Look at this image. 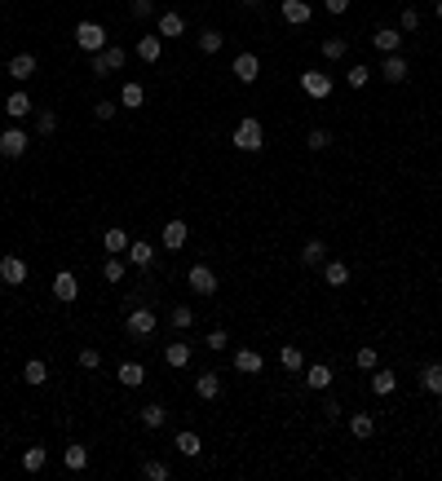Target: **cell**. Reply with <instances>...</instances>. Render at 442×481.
<instances>
[{"instance_id": "cell-25", "label": "cell", "mask_w": 442, "mask_h": 481, "mask_svg": "<svg viewBox=\"0 0 442 481\" xmlns=\"http://www.w3.org/2000/svg\"><path fill=\"white\" fill-rule=\"evenodd\" d=\"M323 283L328 287H345L350 283V265H345V261H323Z\"/></svg>"}, {"instance_id": "cell-33", "label": "cell", "mask_w": 442, "mask_h": 481, "mask_svg": "<svg viewBox=\"0 0 442 481\" xmlns=\"http://www.w3.org/2000/svg\"><path fill=\"white\" fill-rule=\"evenodd\" d=\"M115 376H119V384H124V389H137V384L146 380V367H142V362H124Z\"/></svg>"}, {"instance_id": "cell-43", "label": "cell", "mask_w": 442, "mask_h": 481, "mask_svg": "<svg viewBox=\"0 0 442 481\" xmlns=\"http://www.w3.org/2000/svg\"><path fill=\"white\" fill-rule=\"evenodd\" d=\"M35 133H40V137H53V133H58V115L49 111V106L35 115Z\"/></svg>"}, {"instance_id": "cell-17", "label": "cell", "mask_w": 442, "mask_h": 481, "mask_svg": "<svg viewBox=\"0 0 442 481\" xmlns=\"http://www.w3.org/2000/svg\"><path fill=\"white\" fill-rule=\"evenodd\" d=\"M190 358H195V349H190V340H173L169 349H164V362H169V367H177V371H182V367L190 362Z\"/></svg>"}, {"instance_id": "cell-13", "label": "cell", "mask_w": 442, "mask_h": 481, "mask_svg": "<svg viewBox=\"0 0 442 481\" xmlns=\"http://www.w3.org/2000/svg\"><path fill=\"white\" fill-rule=\"evenodd\" d=\"M261 367H266V358H261L257 349H235V371L239 376H261Z\"/></svg>"}, {"instance_id": "cell-51", "label": "cell", "mask_w": 442, "mask_h": 481, "mask_svg": "<svg viewBox=\"0 0 442 481\" xmlns=\"http://www.w3.org/2000/svg\"><path fill=\"white\" fill-rule=\"evenodd\" d=\"M151 9H155V0H128V14L133 18H151Z\"/></svg>"}, {"instance_id": "cell-2", "label": "cell", "mask_w": 442, "mask_h": 481, "mask_svg": "<svg viewBox=\"0 0 442 481\" xmlns=\"http://www.w3.org/2000/svg\"><path fill=\"white\" fill-rule=\"evenodd\" d=\"M124 331L133 335V340H151V335L160 331V318H155V309L137 305V309H128V318H124Z\"/></svg>"}, {"instance_id": "cell-46", "label": "cell", "mask_w": 442, "mask_h": 481, "mask_svg": "<svg viewBox=\"0 0 442 481\" xmlns=\"http://www.w3.org/2000/svg\"><path fill=\"white\" fill-rule=\"evenodd\" d=\"M169 322H173V327H177V331H190V327H195V314H190V309H186V305H177V309H173V314H169Z\"/></svg>"}, {"instance_id": "cell-56", "label": "cell", "mask_w": 442, "mask_h": 481, "mask_svg": "<svg viewBox=\"0 0 442 481\" xmlns=\"http://www.w3.org/2000/svg\"><path fill=\"white\" fill-rule=\"evenodd\" d=\"M239 5H257V0H239Z\"/></svg>"}, {"instance_id": "cell-18", "label": "cell", "mask_w": 442, "mask_h": 481, "mask_svg": "<svg viewBox=\"0 0 442 481\" xmlns=\"http://www.w3.org/2000/svg\"><path fill=\"white\" fill-rule=\"evenodd\" d=\"M372 44L380 53H398L402 49V35H398V27H380V31H372Z\"/></svg>"}, {"instance_id": "cell-32", "label": "cell", "mask_w": 442, "mask_h": 481, "mask_svg": "<svg viewBox=\"0 0 442 481\" xmlns=\"http://www.w3.org/2000/svg\"><path fill=\"white\" fill-rule=\"evenodd\" d=\"M301 261H305V265H323V261H328V243H323V238H305Z\"/></svg>"}, {"instance_id": "cell-5", "label": "cell", "mask_w": 442, "mask_h": 481, "mask_svg": "<svg viewBox=\"0 0 442 481\" xmlns=\"http://www.w3.org/2000/svg\"><path fill=\"white\" fill-rule=\"evenodd\" d=\"M27 146H31V137L22 133V128H5V133H0V159H22Z\"/></svg>"}, {"instance_id": "cell-41", "label": "cell", "mask_w": 442, "mask_h": 481, "mask_svg": "<svg viewBox=\"0 0 442 481\" xmlns=\"http://www.w3.org/2000/svg\"><path fill=\"white\" fill-rule=\"evenodd\" d=\"M22 380H27V384H44V380H49V367H44L40 358H31V362L22 367Z\"/></svg>"}, {"instance_id": "cell-23", "label": "cell", "mask_w": 442, "mask_h": 481, "mask_svg": "<svg viewBox=\"0 0 442 481\" xmlns=\"http://www.w3.org/2000/svg\"><path fill=\"white\" fill-rule=\"evenodd\" d=\"M393 389H398V376L385 371V367H376V371H372V393H376V398H389Z\"/></svg>"}, {"instance_id": "cell-8", "label": "cell", "mask_w": 442, "mask_h": 481, "mask_svg": "<svg viewBox=\"0 0 442 481\" xmlns=\"http://www.w3.org/2000/svg\"><path fill=\"white\" fill-rule=\"evenodd\" d=\"M0 283L22 287V283H27V261H22V256H0Z\"/></svg>"}, {"instance_id": "cell-37", "label": "cell", "mask_w": 442, "mask_h": 481, "mask_svg": "<svg viewBox=\"0 0 442 481\" xmlns=\"http://www.w3.org/2000/svg\"><path fill=\"white\" fill-rule=\"evenodd\" d=\"M44 460H49V455H44V446H27V451H22V473H40Z\"/></svg>"}, {"instance_id": "cell-48", "label": "cell", "mask_w": 442, "mask_h": 481, "mask_svg": "<svg viewBox=\"0 0 442 481\" xmlns=\"http://www.w3.org/2000/svg\"><path fill=\"white\" fill-rule=\"evenodd\" d=\"M208 349H217V353H221V349H230V331H226V327H217V331H208V340H204Z\"/></svg>"}, {"instance_id": "cell-19", "label": "cell", "mask_w": 442, "mask_h": 481, "mask_svg": "<svg viewBox=\"0 0 442 481\" xmlns=\"http://www.w3.org/2000/svg\"><path fill=\"white\" fill-rule=\"evenodd\" d=\"M186 221H182V216H173V221L169 225H164V247H169V252H177V247H186Z\"/></svg>"}, {"instance_id": "cell-15", "label": "cell", "mask_w": 442, "mask_h": 481, "mask_svg": "<svg viewBox=\"0 0 442 481\" xmlns=\"http://www.w3.org/2000/svg\"><path fill=\"white\" fill-rule=\"evenodd\" d=\"M407 58H402V53H385V62H380V76H385L389 84H402V80H407Z\"/></svg>"}, {"instance_id": "cell-36", "label": "cell", "mask_w": 442, "mask_h": 481, "mask_svg": "<svg viewBox=\"0 0 442 481\" xmlns=\"http://www.w3.org/2000/svg\"><path fill=\"white\" fill-rule=\"evenodd\" d=\"M318 49H323V58H328V62H341V58H345V53H350V44H345V40H341V35H328V40H323V44H318Z\"/></svg>"}, {"instance_id": "cell-11", "label": "cell", "mask_w": 442, "mask_h": 481, "mask_svg": "<svg viewBox=\"0 0 442 481\" xmlns=\"http://www.w3.org/2000/svg\"><path fill=\"white\" fill-rule=\"evenodd\" d=\"M279 14H283V22H292V27H305V22L314 18V9H309V0H283Z\"/></svg>"}, {"instance_id": "cell-14", "label": "cell", "mask_w": 442, "mask_h": 481, "mask_svg": "<svg viewBox=\"0 0 442 481\" xmlns=\"http://www.w3.org/2000/svg\"><path fill=\"white\" fill-rule=\"evenodd\" d=\"M195 398H204V402H217V398H221V376H217V371H199Z\"/></svg>"}, {"instance_id": "cell-6", "label": "cell", "mask_w": 442, "mask_h": 481, "mask_svg": "<svg viewBox=\"0 0 442 481\" xmlns=\"http://www.w3.org/2000/svg\"><path fill=\"white\" fill-rule=\"evenodd\" d=\"M76 44L85 53H102L106 49V31L98 27V22H80V27H76Z\"/></svg>"}, {"instance_id": "cell-30", "label": "cell", "mask_w": 442, "mask_h": 481, "mask_svg": "<svg viewBox=\"0 0 442 481\" xmlns=\"http://www.w3.org/2000/svg\"><path fill=\"white\" fill-rule=\"evenodd\" d=\"M279 367L288 371V376H292V371H305V353H301L296 344H283V349H279Z\"/></svg>"}, {"instance_id": "cell-47", "label": "cell", "mask_w": 442, "mask_h": 481, "mask_svg": "<svg viewBox=\"0 0 442 481\" xmlns=\"http://www.w3.org/2000/svg\"><path fill=\"white\" fill-rule=\"evenodd\" d=\"M115 111H119V102H115V98H102L98 106H93V115H98L102 124H106V119H115Z\"/></svg>"}, {"instance_id": "cell-50", "label": "cell", "mask_w": 442, "mask_h": 481, "mask_svg": "<svg viewBox=\"0 0 442 481\" xmlns=\"http://www.w3.org/2000/svg\"><path fill=\"white\" fill-rule=\"evenodd\" d=\"M398 27H402V31H416V27H420V9H402Z\"/></svg>"}, {"instance_id": "cell-16", "label": "cell", "mask_w": 442, "mask_h": 481, "mask_svg": "<svg viewBox=\"0 0 442 481\" xmlns=\"http://www.w3.org/2000/svg\"><path fill=\"white\" fill-rule=\"evenodd\" d=\"M124 261H128V265H137V270H151V265H155V247L142 243V238H133L128 252H124Z\"/></svg>"}, {"instance_id": "cell-22", "label": "cell", "mask_w": 442, "mask_h": 481, "mask_svg": "<svg viewBox=\"0 0 442 481\" xmlns=\"http://www.w3.org/2000/svg\"><path fill=\"white\" fill-rule=\"evenodd\" d=\"M128 243H133V238H128L124 230H119V225H111V230L102 234V247L111 252V256H124V252H128Z\"/></svg>"}, {"instance_id": "cell-20", "label": "cell", "mask_w": 442, "mask_h": 481, "mask_svg": "<svg viewBox=\"0 0 442 481\" xmlns=\"http://www.w3.org/2000/svg\"><path fill=\"white\" fill-rule=\"evenodd\" d=\"M9 76H14L18 84H27L35 76V58L31 53H14V58H9Z\"/></svg>"}, {"instance_id": "cell-12", "label": "cell", "mask_w": 442, "mask_h": 481, "mask_svg": "<svg viewBox=\"0 0 442 481\" xmlns=\"http://www.w3.org/2000/svg\"><path fill=\"white\" fill-rule=\"evenodd\" d=\"M332 380H337L332 362H305V384L309 389H332Z\"/></svg>"}, {"instance_id": "cell-45", "label": "cell", "mask_w": 442, "mask_h": 481, "mask_svg": "<svg viewBox=\"0 0 442 481\" xmlns=\"http://www.w3.org/2000/svg\"><path fill=\"white\" fill-rule=\"evenodd\" d=\"M367 80H372V67H350V76H345V84H350V89H367Z\"/></svg>"}, {"instance_id": "cell-52", "label": "cell", "mask_w": 442, "mask_h": 481, "mask_svg": "<svg viewBox=\"0 0 442 481\" xmlns=\"http://www.w3.org/2000/svg\"><path fill=\"white\" fill-rule=\"evenodd\" d=\"M323 415H328V424H337L345 411H341V402H337V398H328V402H323Z\"/></svg>"}, {"instance_id": "cell-55", "label": "cell", "mask_w": 442, "mask_h": 481, "mask_svg": "<svg viewBox=\"0 0 442 481\" xmlns=\"http://www.w3.org/2000/svg\"><path fill=\"white\" fill-rule=\"evenodd\" d=\"M434 14H438V18H442V0H438V5H434Z\"/></svg>"}, {"instance_id": "cell-42", "label": "cell", "mask_w": 442, "mask_h": 481, "mask_svg": "<svg viewBox=\"0 0 442 481\" xmlns=\"http://www.w3.org/2000/svg\"><path fill=\"white\" fill-rule=\"evenodd\" d=\"M142 477H146V481H169V477H173V468H169V464H160V460H146V464H142Z\"/></svg>"}, {"instance_id": "cell-10", "label": "cell", "mask_w": 442, "mask_h": 481, "mask_svg": "<svg viewBox=\"0 0 442 481\" xmlns=\"http://www.w3.org/2000/svg\"><path fill=\"white\" fill-rule=\"evenodd\" d=\"M230 71H235V80H239V84H257L261 62H257V53H239L235 62H230Z\"/></svg>"}, {"instance_id": "cell-31", "label": "cell", "mask_w": 442, "mask_h": 481, "mask_svg": "<svg viewBox=\"0 0 442 481\" xmlns=\"http://www.w3.org/2000/svg\"><path fill=\"white\" fill-rule=\"evenodd\" d=\"M5 115L9 119H22V115H31V98H27V93H9V98H5Z\"/></svg>"}, {"instance_id": "cell-53", "label": "cell", "mask_w": 442, "mask_h": 481, "mask_svg": "<svg viewBox=\"0 0 442 481\" xmlns=\"http://www.w3.org/2000/svg\"><path fill=\"white\" fill-rule=\"evenodd\" d=\"M142 296H146V292H142V287H133V292L124 296V309H137V305H142Z\"/></svg>"}, {"instance_id": "cell-9", "label": "cell", "mask_w": 442, "mask_h": 481, "mask_svg": "<svg viewBox=\"0 0 442 481\" xmlns=\"http://www.w3.org/2000/svg\"><path fill=\"white\" fill-rule=\"evenodd\" d=\"M53 296L62 300V305H71V300L80 296V279H76L71 270H58V274H53Z\"/></svg>"}, {"instance_id": "cell-38", "label": "cell", "mask_w": 442, "mask_h": 481, "mask_svg": "<svg viewBox=\"0 0 442 481\" xmlns=\"http://www.w3.org/2000/svg\"><path fill=\"white\" fill-rule=\"evenodd\" d=\"M124 270H128V261H124V256H106L102 279H106V283H124Z\"/></svg>"}, {"instance_id": "cell-1", "label": "cell", "mask_w": 442, "mask_h": 481, "mask_svg": "<svg viewBox=\"0 0 442 481\" xmlns=\"http://www.w3.org/2000/svg\"><path fill=\"white\" fill-rule=\"evenodd\" d=\"M235 150H244V155H257L261 146H266V128H261L257 124V119L253 115H248V119H239V128H235Z\"/></svg>"}, {"instance_id": "cell-44", "label": "cell", "mask_w": 442, "mask_h": 481, "mask_svg": "<svg viewBox=\"0 0 442 481\" xmlns=\"http://www.w3.org/2000/svg\"><path fill=\"white\" fill-rule=\"evenodd\" d=\"M305 146H309V150H328V146H332V133H328V128H309V133H305Z\"/></svg>"}, {"instance_id": "cell-26", "label": "cell", "mask_w": 442, "mask_h": 481, "mask_svg": "<svg viewBox=\"0 0 442 481\" xmlns=\"http://www.w3.org/2000/svg\"><path fill=\"white\" fill-rule=\"evenodd\" d=\"M173 446H177V451H182V455H186V460H195V455H199V451H204V441H199V432H190V428H182V432H177V437H173Z\"/></svg>"}, {"instance_id": "cell-34", "label": "cell", "mask_w": 442, "mask_h": 481, "mask_svg": "<svg viewBox=\"0 0 442 481\" xmlns=\"http://www.w3.org/2000/svg\"><path fill=\"white\" fill-rule=\"evenodd\" d=\"M164 419H169L164 402H146V406H142V424H146L151 432H155V428H164Z\"/></svg>"}, {"instance_id": "cell-28", "label": "cell", "mask_w": 442, "mask_h": 481, "mask_svg": "<svg viewBox=\"0 0 442 481\" xmlns=\"http://www.w3.org/2000/svg\"><path fill=\"white\" fill-rule=\"evenodd\" d=\"M420 389L434 393V398H442V362H429V367L420 371Z\"/></svg>"}, {"instance_id": "cell-7", "label": "cell", "mask_w": 442, "mask_h": 481, "mask_svg": "<svg viewBox=\"0 0 442 481\" xmlns=\"http://www.w3.org/2000/svg\"><path fill=\"white\" fill-rule=\"evenodd\" d=\"M301 89H305V98L323 102V98H332V76H328V71H305V76H301Z\"/></svg>"}, {"instance_id": "cell-24", "label": "cell", "mask_w": 442, "mask_h": 481, "mask_svg": "<svg viewBox=\"0 0 442 481\" xmlns=\"http://www.w3.org/2000/svg\"><path fill=\"white\" fill-rule=\"evenodd\" d=\"M142 102H146V89H142L137 80H128L124 89H119V106H124V111H137Z\"/></svg>"}, {"instance_id": "cell-27", "label": "cell", "mask_w": 442, "mask_h": 481, "mask_svg": "<svg viewBox=\"0 0 442 481\" xmlns=\"http://www.w3.org/2000/svg\"><path fill=\"white\" fill-rule=\"evenodd\" d=\"M155 35H160V40H164V35H186V18L173 14V9H169V14H160V27H155Z\"/></svg>"}, {"instance_id": "cell-4", "label": "cell", "mask_w": 442, "mask_h": 481, "mask_svg": "<svg viewBox=\"0 0 442 481\" xmlns=\"http://www.w3.org/2000/svg\"><path fill=\"white\" fill-rule=\"evenodd\" d=\"M186 287L195 296H217V274H212L208 265H190L186 270Z\"/></svg>"}, {"instance_id": "cell-40", "label": "cell", "mask_w": 442, "mask_h": 481, "mask_svg": "<svg viewBox=\"0 0 442 481\" xmlns=\"http://www.w3.org/2000/svg\"><path fill=\"white\" fill-rule=\"evenodd\" d=\"M354 367H358V371H376V367H380V353H376L372 344H363V349L354 353Z\"/></svg>"}, {"instance_id": "cell-54", "label": "cell", "mask_w": 442, "mask_h": 481, "mask_svg": "<svg viewBox=\"0 0 442 481\" xmlns=\"http://www.w3.org/2000/svg\"><path fill=\"white\" fill-rule=\"evenodd\" d=\"M350 9V0H328V14H345Z\"/></svg>"}, {"instance_id": "cell-49", "label": "cell", "mask_w": 442, "mask_h": 481, "mask_svg": "<svg viewBox=\"0 0 442 481\" xmlns=\"http://www.w3.org/2000/svg\"><path fill=\"white\" fill-rule=\"evenodd\" d=\"M80 367H85V371H98V367H102V353H98V349H80Z\"/></svg>"}, {"instance_id": "cell-21", "label": "cell", "mask_w": 442, "mask_h": 481, "mask_svg": "<svg viewBox=\"0 0 442 481\" xmlns=\"http://www.w3.org/2000/svg\"><path fill=\"white\" fill-rule=\"evenodd\" d=\"M160 53H164V40H160V35H142V40H137V58H142L146 67L160 62Z\"/></svg>"}, {"instance_id": "cell-3", "label": "cell", "mask_w": 442, "mask_h": 481, "mask_svg": "<svg viewBox=\"0 0 442 481\" xmlns=\"http://www.w3.org/2000/svg\"><path fill=\"white\" fill-rule=\"evenodd\" d=\"M124 62H128V53L119 49V44H106L102 53H89V71H93L98 80H102V76H111V71H119Z\"/></svg>"}, {"instance_id": "cell-29", "label": "cell", "mask_w": 442, "mask_h": 481, "mask_svg": "<svg viewBox=\"0 0 442 481\" xmlns=\"http://www.w3.org/2000/svg\"><path fill=\"white\" fill-rule=\"evenodd\" d=\"M62 464L71 468V473H85V468H89V451L80 446V441H71V446L62 451Z\"/></svg>"}, {"instance_id": "cell-35", "label": "cell", "mask_w": 442, "mask_h": 481, "mask_svg": "<svg viewBox=\"0 0 442 481\" xmlns=\"http://www.w3.org/2000/svg\"><path fill=\"white\" fill-rule=\"evenodd\" d=\"M350 432H354L358 441H367V437H372V432H376V419L367 415V411H358V415H350Z\"/></svg>"}, {"instance_id": "cell-39", "label": "cell", "mask_w": 442, "mask_h": 481, "mask_svg": "<svg viewBox=\"0 0 442 481\" xmlns=\"http://www.w3.org/2000/svg\"><path fill=\"white\" fill-rule=\"evenodd\" d=\"M221 40H226V35L221 31H212V27H204V31H199V53H221Z\"/></svg>"}]
</instances>
